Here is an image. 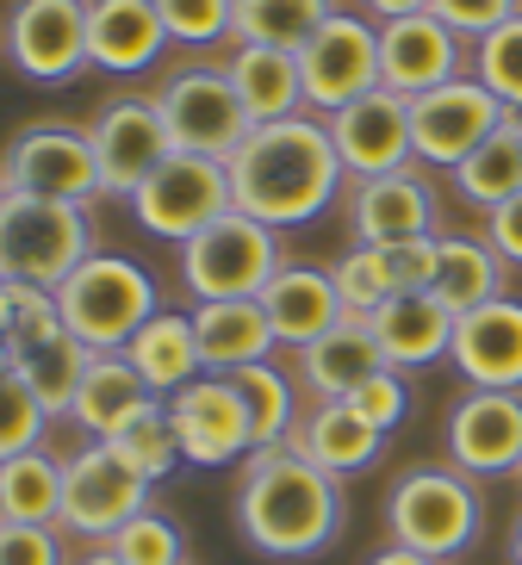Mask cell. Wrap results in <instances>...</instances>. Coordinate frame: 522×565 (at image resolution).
Segmentation results:
<instances>
[{
	"label": "cell",
	"mask_w": 522,
	"mask_h": 565,
	"mask_svg": "<svg viewBox=\"0 0 522 565\" xmlns=\"http://www.w3.org/2000/svg\"><path fill=\"white\" fill-rule=\"evenodd\" d=\"M349 404H354V411H361V416H367V423H373V429H380V435H392V429H398V423H405V411H411L405 373H392V366H386V373H373V380L361 385V392H354Z\"/></svg>",
	"instance_id": "obj_45"
},
{
	"label": "cell",
	"mask_w": 522,
	"mask_h": 565,
	"mask_svg": "<svg viewBox=\"0 0 522 565\" xmlns=\"http://www.w3.org/2000/svg\"><path fill=\"white\" fill-rule=\"evenodd\" d=\"M13 311H19V292L0 280V335H7V342H13Z\"/></svg>",
	"instance_id": "obj_50"
},
{
	"label": "cell",
	"mask_w": 522,
	"mask_h": 565,
	"mask_svg": "<svg viewBox=\"0 0 522 565\" xmlns=\"http://www.w3.org/2000/svg\"><path fill=\"white\" fill-rule=\"evenodd\" d=\"M143 510H150V484L137 479L106 441H87V448H75L63 460V522H56V529H63L68 541L106 547V541Z\"/></svg>",
	"instance_id": "obj_9"
},
{
	"label": "cell",
	"mask_w": 522,
	"mask_h": 565,
	"mask_svg": "<svg viewBox=\"0 0 522 565\" xmlns=\"http://www.w3.org/2000/svg\"><path fill=\"white\" fill-rule=\"evenodd\" d=\"M75 565H125V559H118L113 547H82V559H75Z\"/></svg>",
	"instance_id": "obj_51"
},
{
	"label": "cell",
	"mask_w": 522,
	"mask_h": 565,
	"mask_svg": "<svg viewBox=\"0 0 522 565\" xmlns=\"http://www.w3.org/2000/svg\"><path fill=\"white\" fill-rule=\"evenodd\" d=\"M63 529H32V522H0V565H68Z\"/></svg>",
	"instance_id": "obj_44"
},
{
	"label": "cell",
	"mask_w": 522,
	"mask_h": 565,
	"mask_svg": "<svg viewBox=\"0 0 522 565\" xmlns=\"http://www.w3.org/2000/svg\"><path fill=\"white\" fill-rule=\"evenodd\" d=\"M87 366H94V349L87 342H75V335H56V342H44V349H25L13 361V373L25 380V392H32L38 404L51 416H68L75 411V392H82Z\"/></svg>",
	"instance_id": "obj_34"
},
{
	"label": "cell",
	"mask_w": 522,
	"mask_h": 565,
	"mask_svg": "<svg viewBox=\"0 0 522 565\" xmlns=\"http://www.w3.org/2000/svg\"><path fill=\"white\" fill-rule=\"evenodd\" d=\"M106 448H113L118 460L131 466V472H137L143 484L169 479L174 466H181V435H174L169 404H162V398H156L143 416H131V423H125V429H118L113 441H106Z\"/></svg>",
	"instance_id": "obj_36"
},
{
	"label": "cell",
	"mask_w": 522,
	"mask_h": 565,
	"mask_svg": "<svg viewBox=\"0 0 522 565\" xmlns=\"http://www.w3.org/2000/svg\"><path fill=\"white\" fill-rule=\"evenodd\" d=\"M330 125V143L342 156V174L349 181H386V174H405L417 162V143H411V100L392 94V87H373L354 106L323 118Z\"/></svg>",
	"instance_id": "obj_14"
},
{
	"label": "cell",
	"mask_w": 522,
	"mask_h": 565,
	"mask_svg": "<svg viewBox=\"0 0 522 565\" xmlns=\"http://www.w3.org/2000/svg\"><path fill=\"white\" fill-rule=\"evenodd\" d=\"M429 0H361V13L367 19H380V25H392V19H411V13H423Z\"/></svg>",
	"instance_id": "obj_48"
},
{
	"label": "cell",
	"mask_w": 522,
	"mask_h": 565,
	"mask_svg": "<svg viewBox=\"0 0 522 565\" xmlns=\"http://www.w3.org/2000/svg\"><path fill=\"white\" fill-rule=\"evenodd\" d=\"M106 547H113L125 565H187V534H181V522H169L162 510L131 515Z\"/></svg>",
	"instance_id": "obj_39"
},
{
	"label": "cell",
	"mask_w": 522,
	"mask_h": 565,
	"mask_svg": "<svg viewBox=\"0 0 522 565\" xmlns=\"http://www.w3.org/2000/svg\"><path fill=\"white\" fill-rule=\"evenodd\" d=\"M299 82H305V106L323 118L373 94L380 87V25L367 13H337L299 51Z\"/></svg>",
	"instance_id": "obj_12"
},
{
	"label": "cell",
	"mask_w": 522,
	"mask_h": 565,
	"mask_svg": "<svg viewBox=\"0 0 522 565\" xmlns=\"http://www.w3.org/2000/svg\"><path fill=\"white\" fill-rule=\"evenodd\" d=\"M455 186L460 200L479 205V212H498L504 200L522 193V113H510L498 131L455 168Z\"/></svg>",
	"instance_id": "obj_33"
},
{
	"label": "cell",
	"mask_w": 522,
	"mask_h": 565,
	"mask_svg": "<svg viewBox=\"0 0 522 565\" xmlns=\"http://www.w3.org/2000/svg\"><path fill=\"white\" fill-rule=\"evenodd\" d=\"M367 323H373V342H380V354H386L392 373L436 366V361H448V349H455V311H448L436 292H392Z\"/></svg>",
	"instance_id": "obj_22"
},
{
	"label": "cell",
	"mask_w": 522,
	"mask_h": 565,
	"mask_svg": "<svg viewBox=\"0 0 522 565\" xmlns=\"http://www.w3.org/2000/svg\"><path fill=\"white\" fill-rule=\"evenodd\" d=\"M330 280H337V292H342V305H349L354 317H373L380 305L398 292V280H392V255L386 249H349L337 267H330Z\"/></svg>",
	"instance_id": "obj_37"
},
{
	"label": "cell",
	"mask_w": 522,
	"mask_h": 565,
	"mask_svg": "<svg viewBox=\"0 0 522 565\" xmlns=\"http://www.w3.org/2000/svg\"><path fill=\"white\" fill-rule=\"evenodd\" d=\"M236 392H243V411H249V435H255V454L262 448H287L292 429H299V392H292V380L280 373L274 361L262 366H243V373H231Z\"/></svg>",
	"instance_id": "obj_35"
},
{
	"label": "cell",
	"mask_w": 522,
	"mask_h": 565,
	"mask_svg": "<svg viewBox=\"0 0 522 565\" xmlns=\"http://www.w3.org/2000/svg\"><path fill=\"white\" fill-rule=\"evenodd\" d=\"M51 429V411L25 392L19 373H0V460H13V454H32Z\"/></svg>",
	"instance_id": "obj_40"
},
{
	"label": "cell",
	"mask_w": 522,
	"mask_h": 565,
	"mask_svg": "<svg viewBox=\"0 0 522 565\" xmlns=\"http://www.w3.org/2000/svg\"><path fill=\"white\" fill-rule=\"evenodd\" d=\"M0 200H7V186H0Z\"/></svg>",
	"instance_id": "obj_54"
},
{
	"label": "cell",
	"mask_w": 522,
	"mask_h": 565,
	"mask_svg": "<svg viewBox=\"0 0 522 565\" xmlns=\"http://www.w3.org/2000/svg\"><path fill=\"white\" fill-rule=\"evenodd\" d=\"M287 267V243L249 212H224L219 224H205L193 243H181V286L200 305L219 299H262L268 280Z\"/></svg>",
	"instance_id": "obj_6"
},
{
	"label": "cell",
	"mask_w": 522,
	"mask_h": 565,
	"mask_svg": "<svg viewBox=\"0 0 522 565\" xmlns=\"http://www.w3.org/2000/svg\"><path fill=\"white\" fill-rule=\"evenodd\" d=\"M169 404V423L181 435V460L187 466H231L255 454L249 435V411H243V392H236L231 373H200L193 385H181Z\"/></svg>",
	"instance_id": "obj_15"
},
{
	"label": "cell",
	"mask_w": 522,
	"mask_h": 565,
	"mask_svg": "<svg viewBox=\"0 0 522 565\" xmlns=\"http://www.w3.org/2000/svg\"><path fill=\"white\" fill-rule=\"evenodd\" d=\"M436 212H441L436 186L423 181L417 168L386 174V181H354V193H349L354 243H367V249H392V243L436 236Z\"/></svg>",
	"instance_id": "obj_20"
},
{
	"label": "cell",
	"mask_w": 522,
	"mask_h": 565,
	"mask_svg": "<svg viewBox=\"0 0 522 565\" xmlns=\"http://www.w3.org/2000/svg\"><path fill=\"white\" fill-rule=\"evenodd\" d=\"M472 75H479V82H486L510 113H522V13L504 19L491 38L472 44Z\"/></svg>",
	"instance_id": "obj_38"
},
{
	"label": "cell",
	"mask_w": 522,
	"mask_h": 565,
	"mask_svg": "<svg viewBox=\"0 0 522 565\" xmlns=\"http://www.w3.org/2000/svg\"><path fill=\"white\" fill-rule=\"evenodd\" d=\"M262 311H268L274 342H280V349H311L318 335H330L342 317H349V305H342L337 280H330L323 267L287 262L268 280V292H262Z\"/></svg>",
	"instance_id": "obj_23"
},
{
	"label": "cell",
	"mask_w": 522,
	"mask_h": 565,
	"mask_svg": "<svg viewBox=\"0 0 522 565\" xmlns=\"http://www.w3.org/2000/svg\"><path fill=\"white\" fill-rule=\"evenodd\" d=\"M287 448L305 454L311 466H323L330 479H349V472H367V466L386 454V435L373 429L349 398H318L299 416V429H292Z\"/></svg>",
	"instance_id": "obj_24"
},
{
	"label": "cell",
	"mask_w": 522,
	"mask_h": 565,
	"mask_svg": "<svg viewBox=\"0 0 522 565\" xmlns=\"http://www.w3.org/2000/svg\"><path fill=\"white\" fill-rule=\"evenodd\" d=\"M236 529L268 559H311L342 534V479L292 448H262L236 479Z\"/></svg>",
	"instance_id": "obj_2"
},
{
	"label": "cell",
	"mask_w": 522,
	"mask_h": 565,
	"mask_svg": "<svg viewBox=\"0 0 522 565\" xmlns=\"http://www.w3.org/2000/svg\"><path fill=\"white\" fill-rule=\"evenodd\" d=\"M373 373H386V354L373 342L367 317H342L330 335H318L311 349H299V380L318 392V398H354Z\"/></svg>",
	"instance_id": "obj_26"
},
{
	"label": "cell",
	"mask_w": 522,
	"mask_h": 565,
	"mask_svg": "<svg viewBox=\"0 0 522 565\" xmlns=\"http://www.w3.org/2000/svg\"><path fill=\"white\" fill-rule=\"evenodd\" d=\"M448 361L460 366L467 392H522V305L491 299L479 311H460Z\"/></svg>",
	"instance_id": "obj_19"
},
{
	"label": "cell",
	"mask_w": 522,
	"mask_h": 565,
	"mask_svg": "<svg viewBox=\"0 0 522 565\" xmlns=\"http://www.w3.org/2000/svg\"><path fill=\"white\" fill-rule=\"evenodd\" d=\"M516 479H522V472H516Z\"/></svg>",
	"instance_id": "obj_55"
},
{
	"label": "cell",
	"mask_w": 522,
	"mask_h": 565,
	"mask_svg": "<svg viewBox=\"0 0 522 565\" xmlns=\"http://www.w3.org/2000/svg\"><path fill=\"white\" fill-rule=\"evenodd\" d=\"M386 529L398 547L429 553V559H455L479 541L486 529V503L479 484L455 466H411L386 498Z\"/></svg>",
	"instance_id": "obj_5"
},
{
	"label": "cell",
	"mask_w": 522,
	"mask_h": 565,
	"mask_svg": "<svg viewBox=\"0 0 522 565\" xmlns=\"http://www.w3.org/2000/svg\"><path fill=\"white\" fill-rule=\"evenodd\" d=\"M504 118H510V106L498 100L479 75H460V82L423 94V100H411V143H417V162L455 174Z\"/></svg>",
	"instance_id": "obj_13"
},
{
	"label": "cell",
	"mask_w": 522,
	"mask_h": 565,
	"mask_svg": "<svg viewBox=\"0 0 522 565\" xmlns=\"http://www.w3.org/2000/svg\"><path fill=\"white\" fill-rule=\"evenodd\" d=\"M337 13H342L337 0H236L231 44H262V51L299 56Z\"/></svg>",
	"instance_id": "obj_31"
},
{
	"label": "cell",
	"mask_w": 522,
	"mask_h": 565,
	"mask_svg": "<svg viewBox=\"0 0 522 565\" xmlns=\"http://www.w3.org/2000/svg\"><path fill=\"white\" fill-rule=\"evenodd\" d=\"M169 44H224L236 25V0H156Z\"/></svg>",
	"instance_id": "obj_41"
},
{
	"label": "cell",
	"mask_w": 522,
	"mask_h": 565,
	"mask_svg": "<svg viewBox=\"0 0 522 565\" xmlns=\"http://www.w3.org/2000/svg\"><path fill=\"white\" fill-rule=\"evenodd\" d=\"M169 51V25L156 0H94L87 13V63L106 75H143Z\"/></svg>",
	"instance_id": "obj_21"
},
{
	"label": "cell",
	"mask_w": 522,
	"mask_h": 565,
	"mask_svg": "<svg viewBox=\"0 0 522 565\" xmlns=\"http://www.w3.org/2000/svg\"><path fill=\"white\" fill-rule=\"evenodd\" d=\"M504 255L491 249L486 236H441V249H436V292L448 311H479V305L491 299H504Z\"/></svg>",
	"instance_id": "obj_30"
},
{
	"label": "cell",
	"mask_w": 522,
	"mask_h": 565,
	"mask_svg": "<svg viewBox=\"0 0 522 565\" xmlns=\"http://www.w3.org/2000/svg\"><path fill=\"white\" fill-rule=\"evenodd\" d=\"M0 186L25 193V200H56V205H94L100 186V156L94 137L75 125H32L19 131L0 156Z\"/></svg>",
	"instance_id": "obj_8"
},
{
	"label": "cell",
	"mask_w": 522,
	"mask_h": 565,
	"mask_svg": "<svg viewBox=\"0 0 522 565\" xmlns=\"http://www.w3.org/2000/svg\"><path fill=\"white\" fill-rule=\"evenodd\" d=\"M367 565H441V559H429V553H411V547H398V541H392V547H380Z\"/></svg>",
	"instance_id": "obj_49"
},
{
	"label": "cell",
	"mask_w": 522,
	"mask_h": 565,
	"mask_svg": "<svg viewBox=\"0 0 522 565\" xmlns=\"http://www.w3.org/2000/svg\"><path fill=\"white\" fill-rule=\"evenodd\" d=\"M436 249L441 236H417V243H392V280H398V292H429L436 286Z\"/></svg>",
	"instance_id": "obj_46"
},
{
	"label": "cell",
	"mask_w": 522,
	"mask_h": 565,
	"mask_svg": "<svg viewBox=\"0 0 522 565\" xmlns=\"http://www.w3.org/2000/svg\"><path fill=\"white\" fill-rule=\"evenodd\" d=\"M56 311H63V330L94 354H125V342L162 311V299H156V280L143 262L94 249L56 286Z\"/></svg>",
	"instance_id": "obj_3"
},
{
	"label": "cell",
	"mask_w": 522,
	"mask_h": 565,
	"mask_svg": "<svg viewBox=\"0 0 522 565\" xmlns=\"http://www.w3.org/2000/svg\"><path fill=\"white\" fill-rule=\"evenodd\" d=\"M94 255V217L87 205H56V200H0V280L7 286H56Z\"/></svg>",
	"instance_id": "obj_4"
},
{
	"label": "cell",
	"mask_w": 522,
	"mask_h": 565,
	"mask_svg": "<svg viewBox=\"0 0 522 565\" xmlns=\"http://www.w3.org/2000/svg\"><path fill=\"white\" fill-rule=\"evenodd\" d=\"M193 335H200L205 373H243V366L274 361V323L262 311V299H219L193 305Z\"/></svg>",
	"instance_id": "obj_25"
},
{
	"label": "cell",
	"mask_w": 522,
	"mask_h": 565,
	"mask_svg": "<svg viewBox=\"0 0 522 565\" xmlns=\"http://www.w3.org/2000/svg\"><path fill=\"white\" fill-rule=\"evenodd\" d=\"M0 522H32L56 529L63 522V460L44 448L0 460Z\"/></svg>",
	"instance_id": "obj_32"
},
{
	"label": "cell",
	"mask_w": 522,
	"mask_h": 565,
	"mask_svg": "<svg viewBox=\"0 0 522 565\" xmlns=\"http://www.w3.org/2000/svg\"><path fill=\"white\" fill-rule=\"evenodd\" d=\"M423 13H436L455 38L479 44V38H491L498 25H504V19H516V13H522V0H429Z\"/></svg>",
	"instance_id": "obj_42"
},
{
	"label": "cell",
	"mask_w": 522,
	"mask_h": 565,
	"mask_svg": "<svg viewBox=\"0 0 522 565\" xmlns=\"http://www.w3.org/2000/svg\"><path fill=\"white\" fill-rule=\"evenodd\" d=\"M125 361L137 366V380L150 385L156 398H174L181 385H193L205 373L200 335H193V311H156L150 323L125 342Z\"/></svg>",
	"instance_id": "obj_27"
},
{
	"label": "cell",
	"mask_w": 522,
	"mask_h": 565,
	"mask_svg": "<svg viewBox=\"0 0 522 565\" xmlns=\"http://www.w3.org/2000/svg\"><path fill=\"white\" fill-rule=\"evenodd\" d=\"M19 292V311H13V349H44V342H56L63 335V311H56V292H44V286H13Z\"/></svg>",
	"instance_id": "obj_43"
},
{
	"label": "cell",
	"mask_w": 522,
	"mask_h": 565,
	"mask_svg": "<svg viewBox=\"0 0 522 565\" xmlns=\"http://www.w3.org/2000/svg\"><path fill=\"white\" fill-rule=\"evenodd\" d=\"M467 56H472L467 38H455L436 13H411L380 25V87L405 94V100H423V94L460 82Z\"/></svg>",
	"instance_id": "obj_16"
},
{
	"label": "cell",
	"mask_w": 522,
	"mask_h": 565,
	"mask_svg": "<svg viewBox=\"0 0 522 565\" xmlns=\"http://www.w3.org/2000/svg\"><path fill=\"white\" fill-rule=\"evenodd\" d=\"M94 156H100V186L113 200H137V186L174 156L169 125L156 113V100H113L100 106V118L87 125Z\"/></svg>",
	"instance_id": "obj_17"
},
{
	"label": "cell",
	"mask_w": 522,
	"mask_h": 565,
	"mask_svg": "<svg viewBox=\"0 0 522 565\" xmlns=\"http://www.w3.org/2000/svg\"><path fill=\"white\" fill-rule=\"evenodd\" d=\"M13 361H19V349L7 342V335H0V373H13Z\"/></svg>",
	"instance_id": "obj_52"
},
{
	"label": "cell",
	"mask_w": 522,
	"mask_h": 565,
	"mask_svg": "<svg viewBox=\"0 0 522 565\" xmlns=\"http://www.w3.org/2000/svg\"><path fill=\"white\" fill-rule=\"evenodd\" d=\"M156 113H162V125H169V143L187 156H205V162H224L231 168V156L249 143L255 118L249 106L236 100V87L224 68L212 63H187L174 68L169 82L150 94Z\"/></svg>",
	"instance_id": "obj_7"
},
{
	"label": "cell",
	"mask_w": 522,
	"mask_h": 565,
	"mask_svg": "<svg viewBox=\"0 0 522 565\" xmlns=\"http://www.w3.org/2000/svg\"><path fill=\"white\" fill-rule=\"evenodd\" d=\"M224 212H236L231 168L205 162V156H187V150H174L131 200V217L150 236H162V243H193V236H200L205 224H219Z\"/></svg>",
	"instance_id": "obj_10"
},
{
	"label": "cell",
	"mask_w": 522,
	"mask_h": 565,
	"mask_svg": "<svg viewBox=\"0 0 522 565\" xmlns=\"http://www.w3.org/2000/svg\"><path fill=\"white\" fill-rule=\"evenodd\" d=\"M224 75H231L236 100L249 106L255 125H280V118H299V106H305L299 56L262 51V44H236V51L224 56Z\"/></svg>",
	"instance_id": "obj_29"
},
{
	"label": "cell",
	"mask_w": 522,
	"mask_h": 565,
	"mask_svg": "<svg viewBox=\"0 0 522 565\" xmlns=\"http://www.w3.org/2000/svg\"><path fill=\"white\" fill-rule=\"evenodd\" d=\"M342 156L323 118H280L255 125L249 143L231 156V200L236 212L262 217L268 231H299L342 193Z\"/></svg>",
	"instance_id": "obj_1"
},
{
	"label": "cell",
	"mask_w": 522,
	"mask_h": 565,
	"mask_svg": "<svg viewBox=\"0 0 522 565\" xmlns=\"http://www.w3.org/2000/svg\"><path fill=\"white\" fill-rule=\"evenodd\" d=\"M448 460L467 479L522 472V392H467L448 411Z\"/></svg>",
	"instance_id": "obj_18"
},
{
	"label": "cell",
	"mask_w": 522,
	"mask_h": 565,
	"mask_svg": "<svg viewBox=\"0 0 522 565\" xmlns=\"http://www.w3.org/2000/svg\"><path fill=\"white\" fill-rule=\"evenodd\" d=\"M510 565H522V515H516V529H510Z\"/></svg>",
	"instance_id": "obj_53"
},
{
	"label": "cell",
	"mask_w": 522,
	"mask_h": 565,
	"mask_svg": "<svg viewBox=\"0 0 522 565\" xmlns=\"http://www.w3.org/2000/svg\"><path fill=\"white\" fill-rule=\"evenodd\" d=\"M156 404V392L143 380H137V366L125 361V354H94V366H87L82 392H75V429L87 435V441H113L131 416H143Z\"/></svg>",
	"instance_id": "obj_28"
},
{
	"label": "cell",
	"mask_w": 522,
	"mask_h": 565,
	"mask_svg": "<svg viewBox=\"0 0 522 565\" xmlns=\"http://www.w3.org/2000/svg\"><path fill=\"white\" fill-rule=\"evenodd\" d=\"M87 13L94 0H13L0 25V51L32 82H75L87 63Z\"/></svg>",
	"instance_id": "obj_11"
},
{
	"label": "cell",
	"mask_w": 522,
	"mask_h": 565,
	"mask_svg": "<svg viewBox=\"0 0 522 565\" xmlns=\"http://www.w3.org/2000/svg\"><path fill=\"white\" fill-rule=\"evenodd\" d=\"M486 243L504 255V267H522V193L504 200L498 212H486Z\"/></svg>",
	"instance_id": "obj_47"
}]
</instances>
